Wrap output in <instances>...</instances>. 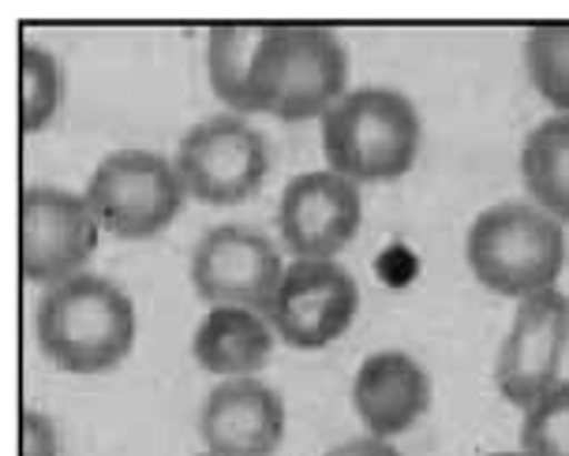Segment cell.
<instances>
[{
	"instance_id": "5b68a950",
	"label": "cell",
	"mask_w": 569,
	"mask_h": 456,
	"mask_svg": "<svg viewBox=\"0 0 569 456\" xmlns=\"http://www.w3.org/2000/svg\"><path fill=\"white\" fill-rule=\"evenodd\" d=\"M83 199L117 240H150L177 221L188 188L177 165L154 150H117L90 172Z\"/></svg>"
},
{
	"instance_id": "9c48e42d",
	"label": "cell",
	"mask_w": 569,
	"mask_h": 456,
	"mask_svg": "<svg viewBox=\"0 0 569 456\" xmlns=\"http://www.w3.org/2000/svg\"><path fill=\"white\" fill-rule=\"evenodd\" d=\"M284 277V262L267 232L237 225H213L191 251V285L210 307L267 311Z\"/></svg>"
},
{
	"instance_id": "7402d4cb",
	"label": "cell",
	"mask_w": 569,
	"mask_h": 456,
	"mask_svg": "<svg viewBox=\"0 0 569 456\" xmlns=\"http://www.w3.org/2000/svg\"><path fill=\"white\" fill-rule=\"evenodd\" d=\"M487 456H525V453H487Z\"/></svg>"
},
{
	"instance_id": "277c9868",
	"label": "cell",
	"mask_w": 569,
	"mask_h": 456,
	"mask_svg": "<svg viewBox=\"0 0 569 456\" xmlns=\"http://www.w3.org/2000/svg\"><path fill=\"white\" fill-rule=\"evenodd\" d=\"M465 255L483 288L495 296L525 300L555 288L566 266L562 221L528 202H498L472 221Z\"/></svg>"
},
{
	"instance_id": "2e32d148",
	"label": "cell",
	"mask_w": 569,
	"mask_h": 456,
	"mask_svg": "<svg viewBox=\"0 0 569 456\" xmlns=\"http://www.w3.org/2000/svg\"><path fill=\"white\" fill-rule=\"evenodd\" d=\"M270 27L218 23L207 38V75L213 94L237 113H251V68Z\"/></svg>"
},
{
	"instance_id": "8992f818",
	"label": "cell",
	"mask_w": 569,
	"mask_h": 456,
	"mask_svg": "<svg viewBox=\"0 0 569 456\" xmlns=\"http://www.w3.org/2000/svg\"><path fill=\"white\" fill-rule=\"evenodd\" d=\"M172 165L191 199L207 206H237L256 195L267 180L270 146L267 135L240 113H221L199 120L180 139Z\"/></svg>"
},
{
	"instance_id": "8fae6325",
	"label": "cell",
	"mask_w": 569,
	"mask_h": 456,
	"mask_svg": "<svg viewBox=\"0 0 569 456\" xmlns=\"http://www.w3.org/2000/svg\"><path fill=\"white\" fill-rule=\"evenodd\" d=\"M363 225L360 184L330 169L300 172L289 180L278 206V229L284 247L297 259H333L352 243Z\"/></svg>"
},
{
	"instance_id": "5bb4252c",
	"label": "cell",
	"mask_w": 569,
	"mask_h": 456,
	"mask_svg": "<svg viewBox=\"0 0 569 456\" xmlns=\"http://www.w3.org/2000/svg\"><path fill=\"white\" fill-rule=\"evenodd\" d=\"M273 326L251 307H210L191 337V356L218 378H256L270 363Z\"/></svg>"
},
{
	"instance_id": "d6986e66",
	"label": "cell",
	"mask_w": 569,
	"mask_h": 456,
	"mask_svg": "<svg viewBox=\"0 0 569 456\" xmlns=\"http://www.w3.org/2000/svg\"><path fill=\"white\" fill-rule=\"evenodd\" d=\"M525 456H569V382L547 389L521 423Z\"/></svg>"
},
{
	"instance_id": "9a60e30c",
	"label": "cell",
	"mask_w": 569,
	"mask_h": 456,
	"mask_svg": "<svg viewBox=\"0 0 569 456\" xmlns=\"http://www.w3.org/2000/svg\"><path fill=\"white\" fill-rule=\"evenodd\" d=\"M521 176L536 206L555 221H569V113L528 131L521 146Z\"/></svg>"
},
{
	"instance_id": "3957f363",
	"label": "cell",
	"mask_w": 569,
	"mask_h": 456,
	"mask_svg": "<svg viewBox=\"0 0 569 456\" xmlns=\"http://www.w3.org/2000/svg\"><path fill=\"white\" fill-rule=\"evenodd\" d=\"M349 53L327 27H270L251 68V113L278 120L327 116L345 98Z\"/></svg>"
},
{
	"instance_id": "7a4b0ae2",
	"label": "cell",
	"mask_w": 569,
	"mask_h": 456,
	"mask_svg": "<svg viewBox=\"0 0 569 456\" xmlns=\"http://www.w3.org/2000/svg\"><path fill=\"white\" fill-rule=\"evenodd\" d=\"M420 143V113L401 90L390 87L349 90L322 116L327 165L352 184H382L405 176L416 165Z\"/></svg>"
},
{
	"instance_id": "4fadbf2b",
	"label": "cell",
	"mask_w": 569,
	"mask_h": 456,
	"mask_svg": "<svg viewBox=\"0 0 569 456\" xmlns=\"http://www.w3.org/2000/svg\"><path fill=\"white\" fill-rule=\"evenodd\" d=\"M352 408L371 438H398L431 408V378L405 352H375L352 378Z\"/></svg>"
},
{
	"instance_id": "52a82bcc",
	"label": "cell",
	"mask_w": 569,
	"mask_h": 456,
	"mask_svg": "<svg viewBox=\"0 0 569 456\" xmlns=\"http://www.w3.org/2000/svg\"><path fill=\"white\" fill-rule=\"evenodd\" d=\"M98 217L87 199L64 188L30 184L19 195V273L27 285L53 288L79 277L98 251Z\"/></svg>"
},
{
	"instance_id": "ffe728a7",
	"label": "cell",
	"mask_w": 569,
	"mask_h": 456,
	"mask_svg": "<svg viewBox=\"0 0 569 456\" xmlns=\"http://www.w3.org/2000/svg\"><path fill=\"white\" fill-rule=\"evenodd\" d=\"M19 456H60L57 423L46 412L27 408L19 415Z\"/></svg>"
},
{
	"instance_id": "e0dca14e",
	"label": "cell",
	"mask_w": 569,
	"mask_h": 456,
	"mask_svg": "<svg viewBox=\"0 0 569 456\" xmlns=\"http://www.w3.org/2000/svg\"><path fill=\"white\" fill-rule=\"evenodd\" d=\"M60 64L46 45H19V128L23 135L42 131L60 109Z\"/></svg>"
},
{
	"instance_id": "7c38bea8",
	"label": "cell",
	"mask_w": 569,
	"mask_h": 456,
	"mask_svg": "<svg viewBox=\"0 0 569 456\" xmlns=\"http://www.w3.org/2000/svg\"><path fill=\"white\" fill-rule=\"evenodd\" d=\"M199 434L207 453L270 456L284 438V401L259 378H221L202 401Z\"/></svg>"
},
{
	"instance_id": "6da1fadb",
	"label": "cell",
	"mask_w": 569,
	"mask_h": 456,
	"mask_svg": "<svg viewBox=\"0 0 569 456\" xmlns=\"http://www.w3.org/2000/svg\"><path fill=\"white\" fill-rule=\"evenodd\" d=\"M38 348L68 374H106L136 344V303L98 273H79L46 288L34 314Z\"/></svg>"
},
{
	"instance_id": "44dd1931",
	"label": "cell",
	"mask_w": 569,
	"mask_h": 456,
	"mask_svg": "<svg viewBox=\"0 0 569 456\" xmlns=\"http://www.w3.org/2000/svg\"><path fill=\"white\" fill-rule=\"evenodd\" d=\"M327 456H401L398 449H393V442H386V438H352V442H345L338 445V449H330Z\"/></svg>"
},
{
	"instance_id": "30bf717a",
	"label": "cell",
	"mask_w": 569,
	"mask_h": 456,
	"mask_svg": "<svg viewBox=\"0 0 569 456\" xmlns=\"http://www.w3.org/2000/svg\"><path fill=\"white\" fill-rule=\"evenodd\" d=\"M569 348V296L558 288L517 300L510 333L498 348L495 382L513 408H532L558 385L562 356Z\"/></svg>"
},
{
	"instance_id": "ac0fdd59",
	"label": "cell",
	"mask_w": 569,
	"mask_h": 456,
	"mask_svg": "<svg viewBox=\"0 0 569 456\" xmlns=\"http://www.w3.org/2000/svg\"><path fill=\"white\" fill-rule=\"evenodd\" d=\"M525 64L536 94L558 113H569V23H547L528 30Z\"/></svg>"
},
{
	"instance_id": "603a6c76",
	"label": "cell",
	"mask_w": 569,
	"mask_h": 456,
	"mask_svg": "<svg viewBox=\"0 0 569 456\" xmlns=\"http://www.w3.org/2000/svg\"><path fill=\"white\" fill-rule=\"evenodd\" d=\"M199 456H218V453H199Z\"/></svg>"
},
{
	"instance_id": "ba28073f",
	"label": "cell",
	"mask_w": 569,
	"mask_h": 456,
	"mask_svg": "<svg viewBox=\"0 0 569 456\" xmlns=\"http://www.w3.org/2000/svg\"><path fill=\"white\" fill-rule=\"evenodd\" d=\"M360 311V288L352 273L333 259H297L262 311L273 333L300 352H319L352 326Z\"/></svg>"
}]
</instances>
